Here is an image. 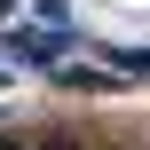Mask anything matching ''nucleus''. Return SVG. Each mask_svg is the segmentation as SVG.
Segmentation results:
<instances>
[{
	"instance_id": "1",
	"label": "nucleus",
	"mask_w": 150,
	"mask_h": 150,
	"mask_svg": "<svg viewBox=\"0 0 150 150\" xmlns=\"http://www.w3.org/2000/svg\"><path fill=\"white\" fill-rule=\"evenodd\" d=\"M8 55H16V63H55V55H63V40H40V32H16V40H8Z\"/></svg>"
},
{
	"instance_id": "2",
	"label": "nucleus",
	"mask_w": 150,
	"mask_h": 150,
	"mask_svg": "<svg viewBox=\"0 0 150 150\" xmlns=\"http://www.w3.org/2000/svg\"><path fill=\"white\" fill-rule=\"evenodd\" d=\"M119 63H127V71H150V47H127Z\"/></svg>"
},
{
	"instance_id": "3",
	"label": "nucleus",
	"mask_w": 150,
	"mask_h": 150,
	"mask_svg": "<svg viewBox=\"0 0 150 150\" xmlns=\"http://www.w3.org/2000/svg\"><path fill=\"white\" fill-rule=\"evenodd\" d=\"M32 150H79V142H71V134H40Z\"/></svg>"
},
{
	"instance_id": "4",
	"label": "nucleus",
	"mask_w": 150,
	"mask_h": 150,
	"mask_svg": "<svg viewBox=\"0 0 150 150\" xmlns=\"http://www.w3.org/2000/svg\"><path fill=\"white\" fill-rule=\"evenodd\" d=\"M0 150H24V142H8V134H0Z\"/></svg>"
}]
</instances>
